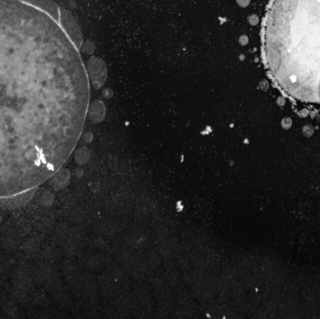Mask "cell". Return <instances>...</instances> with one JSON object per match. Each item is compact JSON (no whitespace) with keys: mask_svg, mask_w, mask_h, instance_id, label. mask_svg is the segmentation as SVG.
<instances>
[{"mask_svg":"<svg viewBox=\"0 0 320 319\" xmlns=\"http://www.w3.org/2000/svg\"><path fill=\"white\" fill-rule=\"evenodd\" d=\"M81 42L53 0H0V198L54 176L75 148L90 97Z\"/></svg>","mask_w":320,"mask_h":319,"instance_id":"cell-1","label":"cell"},{"mask_svg":"<svg viewBox=\"0 0 320 319\" xmlns=\"http://www.w3.org/2000/svg\"><path fill=\"white\" fill-rule=\"evenodd\" d=\"M264 51L271 76L286 94L320 103V0H273Z\"/></svg>","mask_w":320,"mask_h":319,"instance_id":"cell-2","label":"cell"},{"mask_svg":"<svg viewBox=\"0 0 320 319\" xmlns=\"http://www.w3.org/2000/svg\"><path fill=\"white\" fill-rule=\"evenodd\" d=\"M88 71H89V74L93 81L94 85L97 88L102 86L107 76L106 65L104 64V62L101 59L97 58V57L90 59L88 63Z\"/></svg>","mask_w":320,"mask_h":319,"instance_id":"cell-3","label":"cell"},{"mask_svg":"<svg viewBox=\"0 0 320 319\" xmlns=\"http://www.w3.org/2000/svg\"><path fill=\"white\" fill-rule=\"evenodd\" d=\"M104 115V106L101 102H95L94 105H92L91 112H90V117L93 120L96 121H100Z\"/></svg>","mask_w":320,"mask_h":319,"instance_id":"cell-4","label":"cell"},{"mask_svg":"<svg viewBox=\"0 0 320 319\" xmlns=\"http://www.w3.org/2000/svg\"><path fill=\"white\" fill-rule=\"evenodd\" d=\"M282 125H283V128H289L290 127H291V125H292V121H291V119L290 118H285L284 120H283V123H282Z\"/></svg>","mask_w":320,"mask_h":319,"instance_id":"cell-5","label":"cell"},{"mask_svg":"<svg viewBox=\"0 0 320 319\" xmlns=\"http://www.w3.org/2000/svg\"><path fill=\"white\" fill-rule=\"evenodd\" d=\"M237 3L241 7H247L250 3V0H237Z\"/></svg>","mask_w":320,"mask_h":319,"instance_id":"cell-6","label":"cell"},{"mask_svg":"<svg viewBox=\"0 0 320 319\" xmlns=\"http://www.w3.org/2000/svg\"><path fill=\"white\" fill-rule=\"evenodd\" d=\"M249 22H250V24H253V25L256 24H257V22H258V18H257V16H256V15H252V16L249 18Z\"/></svg>","mask_w":320,"mask_h":319,"instance_id":"cell-7","label":"cell"}]
</instances>
